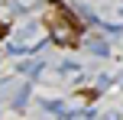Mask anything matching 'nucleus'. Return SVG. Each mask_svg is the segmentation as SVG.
Segmentation results:
<instances>
[{
	"label": "nucleus",
	"instance_id": "nucleus-5",
	"mask_svg": "<svg viewBox=\"0 0 123 120\" xmlns=\"http://www.w3.org/2000/svg\"><path fill=\"white\" fill-rule=\"evenodd\" d=\"M0 42H3V29H0Z\"/></svg>",
	"mask_w": 123,
	"mask_h": 120
},
{
	"label": "nucleus",
	"instance_id": "nucleus-2",
	"mask_svg": "<svg viewBox=\"0 0 123 120\" xmlns=\"http://www.w3.org/2000/svg\"><path fill=\"white\" fill-rule=\"evenodd\" d=\"M39 68H42V62H23V65H19V75H23V78H36Z\"/></svg>",
	"mask_w": 123,
	"mask_h": 120
},
{
	"label": "nucleus",
	"instance_id": "nucleus-3",
	"mask_svg": "<svg viewBox=\"0 0 123 120\" xmlns=\"http://www.w3.org/2000/svg\"><path fill=\"white\" fill-rule=\"evenodd\" d=\"M91 52H94V55H107L110 49H107V42H104V39H94V42H91Z\"/></svg>",
	"mask_w": 123,
	"mask_h": 120
},
{
	"label": "nucleus",
	"instance_id": "nucleus-4",
	"mask_svg": "<svg viewBox=\"0 0 123 120\" xmlns=\"http://www.w3.org/2000/svg\"><path fill=\"white\" fill-rule=\"evenodd\" d=\"M26 101H29V84H26V88H19V94H16V107H26Z\"/></svg>",
	"mask_w": 123,
	"mask_h": 120
},
{
	"label": "nucleus",
	"instance_id": "nucleus-1",
	"mask_svg": "<svg viewBox=\"0 0 123 120\" xmlns=\"http://www.w3.org/2000/svg\"><path fill=\"white\" fill-rule=\"evenodd\" d=\"M49 36L58 45H78V23L58 3H52V13H49Z\"/></svg>",
	"mask_w": 123,
	"mask_h": 120
}]
</instances>
